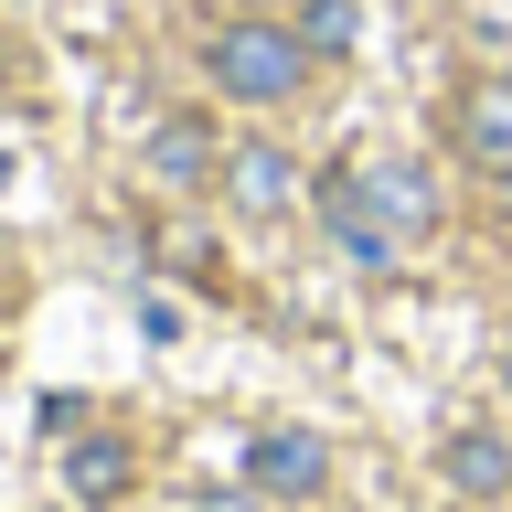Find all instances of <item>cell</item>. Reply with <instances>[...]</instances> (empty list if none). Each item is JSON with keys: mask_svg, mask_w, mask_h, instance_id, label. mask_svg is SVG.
I'll use <instances>...</instances> for the list:
<instances>
[{"mask_svg": "<svg viewBox=\"0 0 512 512\" xmlns=\"http://www.w3.org/2000/svg\"><path fill=\"white\" fill-rule=\"evenodd\" d=\"M203 75H214L224 96H299L310 43H299L288 22H224L214 43H203Z\"/></svg>", "mask_w": 512, "mask_h": 512, "instance_id": "6da1fadb", "label": "cell"}, {"mask_svg": "<svg viewBox=\"0 0 512 512\" xmlns=\"http://www.w3.org/2000/svg\"><path fill=\"white\" fill-rule=\"evenodd\" d=\"M448 139H459V160H470V171H502V182H512V75H480V86H459V107H448Z\"/></svg>", "mask_w": 512, "mask_h": 512, "instance_id": "7a4b0ae2", "label": "cell"}, {"mask_svg": "<svg viewBox=\"0 0 512 512\" xmlns=\"http://www.w3.org/2000/svg\"><path fill=\"white\" fill-rule=\"evenodd\" d=\"M352 192L374 203V224L395 235V246L438 224V192H427V171H406V160H363V171H352Z\"/></svg>", "mask_w": 512, "mask_h": 512, "instance_id": "3957f363", "label": "cell"}, {"mask_svg": "<svg viewBox=\"0 0 512 512\" xmlns=\"http://www.w3.org/2000/svg\"><path fill=\"white\" fill-rule=\"evenodd\" d=\"M320 224H331V246H342L363 278H384V267H395V235H384L374 203L352 192V171H331V182H320Z\"/></svg>", "mask_w": 512, "mask_h": 512, "instance_id": "277c9868", "label": "cell"}, {"mask_svg": "<svg viewBox=\"0 0 512 512\" xmlns=\"http://www.w3.org/2000/svg\"><path fill=\"white\" fill-rule=\"evenodd\" d=\"M246 480L256 491H320L331 480V448L299 438V427H267V438H246Z\"/></svg>", "mask_w": 512, "mask_h": 512, "instance_id": "5b68a950", "label": "cell"}, {"mask_svg": "<svg viewBox=\"0 0 512 512\" xmlns=\"http://www.w3.org/2000/svg\"><path fill=\"white\" fill-rule=\"evenodd\" d=\"M128 480H139L128 438H64V491H75V502H118Z\"/></svg>", "mask_w": 512, "mask_h": 512, "instance_id": "8992f818", "label": "cell"}, {"mask_svg": "<svg viewBox=\"0 0 512 512\" xmlns=\"http://www.w3.org/2000/svg\"><path fill=\"white\" fill-rule=\"evenodd\" d=\"M288 182H299V171H288V150H267V139H246V150L224 160V192H235L246 214H278V203H288Z\"/></svg>", "mask_w": 512, "mask_h": 512, "instance_id": "52a82bcc", "label": "cell"}, {"mask_svg": "<svg viewBox=\"0 0 512 512\" xmlns=\"http://www.w3.org/2000/svg\"><path fill=\"white\" fill-rule=\"evenodd\" d=\"M448 480H459V491H480V502H502V491H512V438L459 427V438H448Z\"/></svg>", "mask_w": 512, "mask_h": 512, "instance_id": "ba28073f", "label": "cell"}, {"mask_svg": "<svg viewBox=\"0 0 512 512\" xmlns=\"http://www.w3.org/2000/svg\"><path fill=\"white\" fill-rule=\"evenodd\" d=\"M150 171H160V182H203V171H214L203 118H160V128H150Z\"/></svg>", "mask_w": 512, "mask_h": 512, "instance_id": "9c48e42d", "label": "cell"}, {"mask_svg": "<svg viewBox=\"0 0 512 512\" xmlns=\"http://www.w3.org/2000/svg\"><path fill=\"white\" fill-rule=\"evenodd\" d=\"M352 32H363V0H299V43L310 54H352Z\"/></svg>", "mask_w": 512, "mask_h": 512, "instance_id": "30bf717a", "label": "cell"}, {"mask_svg": "<svg viewBox=\"0 0 512 512\" xmlns=\"http://www.w3.org/2000/svg\"><path fill=\"white\" fill-rule=\"evenodd\" d=\"M192 512H256V480L246 491H192Z\"/></svg>", "mask_w": 512, "mask_h": 512, "instance_id": "8fae6325", "label": "cell"}, {"mask_svg": "<svg viewBox=\"0 0 512 512\" xmlns=\"http://www.w3.org/2000/svg\"><path fill=\"white\" fill-rule=\"evenodd\" d=\"M502 374H512V331H502Z\"/></svg>", "mask_w": 512, "mask_h": 512, "instance_id": "7c38bea8", "label": "cell"}]
</instances>
